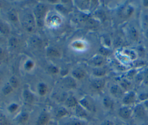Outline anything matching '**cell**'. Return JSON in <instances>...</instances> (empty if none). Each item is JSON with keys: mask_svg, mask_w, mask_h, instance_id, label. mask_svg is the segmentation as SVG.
<instances>
[{"mask_svg": "<svg viewBox=\"0 0 148 125\" xmlns=\"http://www.w3.org/2000/svg\"><path fill=\"white\" fill-rule=\"evenodd\" d=\"M80 103L82 105L83 107L85 108L87 110L91 111L93 109V107L91 104V103L86 99H83L80 101Z\"/></svg>", "mask_w": 148, "mask_h": 125, "instance_id": "13", "label": "cell"}, {"mask_svg": "<svg viewBox=\"0 0 148 125\" xmlns=\"http://www.w3.org/2000/svg\"><path fill=\"white\" fill-rule=\"evenodd\" d=\"M47 92V86L45 84L40 83L38 85V92L40 95H44Z\"/></svg>", "mask_w": 148, "mask_h": 125, "instance_id": "22", "label": "cell"}, {"mask_svg": "<svg viewBox=\"0 0 148 125\" xmlns=\"http://www.w3.org/2000/svg\"><path fill=\"white\" fill-rule=\"evenodd\" d=\"M47 54L49 56L51 57H59L60 54V52L54 48L50 47L47 50Z\"/></svg>", "mask_w": 148, "mask_h": 125, "instance_id": "16", "label": "cell"}, {"mask_svg": "<svg viewBox=\"0 0 148 125\" xmlns=\"http://www.w3.org/2000/svg\"><path fill=\"white\" fill-rule=\"evenodd\" d=\"M143 82L145 85H148V73H147L144 77V79H143Z\"/></svg>", "mask_w": 148, "mask_h": 125, "instance_id": "39", "label": "cell"}, {"mask_svg": "<svg viewBox=\"0 0 148 125\" xmlns=\"http://www.w3.org/2000/svg\"><path fill=\"white\" fill-rule=\"evenodd\" d=\"M136 100V94L133 92H130L125 94L122 99L123 103L125 105L133 104Z\"/></svg>", "mask_w": 148, "mask_h": 125, "instance_id": "3", "label": "cell"}, {"mask_svg": "<svg viewBox=\"0 0 148 125\" xmlns=\"http://www.w3.org/2000/svg\"><path fill=\"white\" fill-rule=\"evenodd\" d=\"M65 104L68 107H76L77 105V103L76 99L73 96H71L66 99L65 101Z\"/></svg>", "mask_w": 148, "mask_h": 125, "instance_id": "14", "label": "cell"}, {"mask_svg": "<svg viewBox=\"0 0 148 125\" xmlns=\"http://www.w3.org/2000/svg\"><path fill=\"white\" fill-rule=\"evenodd\" d=\"M120 118H121L123 119H128L132 114V111L131 109L127 107V106H124L121 107L119 109L118 112Z\"/></svg>", "mask_w": 148, "mask_h": 125, "instance_id": "4", "label": "cell"}, {"mask_svg": "<svg viewBox=\"0 0 148 125\" xmlns=\"http://www.w3.org/2000/svg\"><path fill=\"white\" fill-rule=\"evenodd\" d=\"M8 17L10 21L13 22L17 21V15L16 12L14 10H11L8 13Z\"/></svg>", "mask_w": 148, "mask_h": 125, "instance_id": "23", "label": "cell"}, {"mask_svg": "<svg viewBox=\"0 0 148 125\" xmlns=\"http://www.w3.org/2000/svg\"><path fill=\"white\" fill-rule=\"evenodd\" d=\"M48 70L52 74H56L58 72V69L54 66H50V67H49Z\"/></svg>", "mask_w": 148, "mask_h": 125, "instance_id": "32", "label": "cell"}, {"mask_svg": "<svg viewBox=\"0 0 148 125\" xmlns=\"http://www.w3.org/2000/svg\"><path fill=\"white\" fill-rule=\"evenodd\" d=\"M72 74V75L77 79H82L85 75L84 71L80 69H76L73 70Z\"/></svg>", "mask_w": 148, "mask_h": 125, "instance_id": "11", "label": "cell"}, {"mask_svg": "<svg viewBox=\"0 0 148 125\" xmlns=\"http://www.w3.org/2000/svg\"><path fill=\"white\" fill-rule=\"evenodd\" d=\"M110 92L112 96L116 98H119L123 94V91L120 86L113 85L110 88Z\"/></svg>", "mask_w": 148, "mask_h": 125, "instance_id": "6", "label": "cell"}, {"mask_svg": "<svg viewBox=\"0 0 148 125\" xmlns=\"http://www.w3.org/2000/svg\"><path fill=\"white\" fill-rule=\"evenodd\" d=\"M49 116L46 112H42L38 118L36 124V125H45L49 121Z\"/></svg>", "mask_w": 148, "mask_h": 125, "instance_id": "8", "label": "cell"}, {"mask_svg": "<svg viewBox=\"0 0 148 125\" xmlns=\"http://www.w3.org/2000/svg\"><path fill=\"white\" fill-rule=\"evenodd\" d=\"M99 51H100V52H101L102 54H103V55H108V54H109V51L107 49H105V48H101L100 50H99Z\"/></svg>", "mask_w": 148, "mask_h": 125, "instance_id": "38", "label": "cell"}, {"mask_svg": "<svg viewBox=\"0 0 148 125\" xmlns=\"http://www.w3.org/2000/svg\"><path fill=\"white\" fill-rule=\"evenodd\" d=\"M46 11V6L43 3L38 4L34 10V14L37 25L42 27L43 25L44 17Z\"/></svg>", "mask_w": 148, "mask_h": 125, "instance_id": "1", "label": "cell"}, {"mask_svg": "<svg viewBox=\"0 0 148 125\" xmlns=\"http://www.w3.org/2000/svg\"><path fill=\"white\" fill-rule=\"evenodd\" d=\"M105 80L103 79H95L91 82V85L96 90H101L105 86Z\"/></svg>", "mask_w": 148, "mask_h": 125, "instance_id": "7", "label": "cell"}, {"mask_svg": "<svg viewBox=\"0 0 148 125\" xmlns=\"http://www.w3.org/2000/svg\"><path fill=\"white\" fill-rule=\"evenodd\" d=\"M143 5L145 7H148V0H145L143 2Z\"/></svg>", "mask_w": 148, "mask_h": 125, "instance_id": "40", "label": "cell"}, {"mask_svg": "<svg viewBox=\"0 0 148 125\" xmlns=\"http://www.w3.org/2000/svg\"><path fill=\"white\" fill-rule=\"evenodd\" d=\"M0 32L2 34H8L9 32V28L8 26L3 22H0Z\"/></svg>", "mask_w": 148, "mask_h": 125, "instance_id": "18", "label": "cell"}, {"mask_svg": "<svg viewBox=\"0 0 148 125\" xmlns=\"http://www.w3.org/2000/svg\"><path fill=\"white\" fill-rule=\"evenodd\" d=\"M28 119V113L26 112H23L20 115L18 118V121L21 123H24L27 121Z\"/></svg>", "mask_w": 148, "mask_h": 125, "instance_id": "24", "label": "cell"}, {"mask_svg": "<svg viewBox=\"0 0 148 125\" xmlns=\"http://www.w3.org/2000/svg\"><path fill=\"white\" fill-rule=\"evenodd\" d=\"M76 113L77 114V116L80 117L87 116V113L86 111L84 109V108L82 106L79 105H77L76 106Z\"/></svg>", "mask_w": 148, "mask_h": 125, "instance_id": "15", "label": "cell"}, {"mask_svg": "<svg viewBox=\"0 0 148 125\" xmlns=\"http://www.w3.org/2000/svg\"><path fill=\"white\" fill-rule=\"evenodd\" d=\"M22 25L28 32H32L35 27V19L31 14H26L23 18Z\"/></svg>", "mask_w": 148, "mask_h": 125, "instance_id": "2", "label": "cell"}, {"mask_svg": "<svg viewBox=\"0 0 148 125\" xmlns=\"http://www.w3.org/2000/svg\"><path fill=\"white\" fill-rule=\"evenodd\" d=\"M13 90V88L10 85H5L2 89V92L5 95H7L11 93Z\"/></svg>", "mask_w": 148, "mask_h": 125, "instance_id": "26", "label": "cell"}, {"mask_svg": "<svg viewBox=\"0 0 148 125\" xmlns=\"http://www.w3.org/2000/svg\"><path fill=\"white\" fill-rule=\"evenodd\" d=\"M103 104L106 108H111L113 107V102L110 98L108 97H105L103 100Z\"/></svg>", "mask_w": 148, "mask_h": 125, "instance_id": "17", "label": "cell"}, {"mask_svg": "<svg viewBox=\"0 0 148 125\" xmlns=\"http://www.w3.org/2000/svg\"><path fill=\"white\" fill-rule=\"evenodd\" d=\"M3 56V50H2V48L0 47V59L2 58Z\"/></svg>", "mask_w": 148, "mask_h": 125, "instance_id": "42", "label": "cell"}, {"mask_svg": "<svg viewBox=\"0 0 148 125\" xmlns=\"http://www.w3.org/2000/svg\"><path fill=\"white\" fill-rule=\"evenodd\" d=\"M9 85L13 88H17L18 86V81L17 78L14 76L11 77L9 79Z\"/></svg>", "mask_w": 148, "mask_h": 125, "instance_id": "19", "label": "cell"}, {"mask_svg": "<svg viewBox=\"0 0 148 125\" xmlns=\"http://www.w3.org/2000/svg\"><path fill=\"white\" fill-rule=\"evenodd\" d=\"M31 42L32 46L35 47H39L41 45V40L37 37H33L31 39Z\"/></svg>", "mask_w": 148, "mask_h": 125, "instance_id": "25", "label": "cell"}, {"mask_svg": "<svg viewBox=\"0 0 148 125\" xmlns=\"http://www.w3.org/2000/svg\"><path fill=\"white\" fill-rule=\"evenodd\" d=\"M145 21L146 23L148 25V15H146L145 16Z\"/></svg>", "mask_w": 148, "mask_h": 125, "instance_id": "43", "label": "cell"}, {"mask_svg": "<svg viewBox=\"0 0 148 125\" xmlns=\"http://www.w3.org/2000/svg\"><path fill=\"white\" fill-rule=\"evenodd\" d=\"M34 66V63L31 60H28L25 64V67L27 70H30Z\"/></svg>", "mask_w": 148, "mask_h": 125, "instance_id": "33", "label": "cell"}, {"mask_svg": "<svg viewBox=\"0 0 148 125\" xmlns=\"http://www.w3.org/2000/svg\"><path fill=\"white\" fill-rule=\"evenodd\" d=\"M133 9H132V7H128L127 9H126V10H125V13H124V16H125V17H129V16H130V15L132 13V12H133Z\"/></svg>", "mask_w": 148, "mask_h": 125, "instance_id": "31", "label": "cell"}, {"mask_svg": "<svg viewBox=\"0 0 148 125\" xmlns=\"http://www.w3.org/2000/svg\"><path fill=\"white\" fill-rule=\"evenodd\" d=\"M146 37H147V38L148 39V30L147 31V32H146Z\"/></svg>", "mask_w": 148, "mask_h": 125, "instance_id": "44", "label": "cell"}, {"mask_svg": "<svg viewBox=\"0 0 148 125\" xmlns=\"http://www.w3.org/2000/svg\"><path fill=\"white\" fill-rule=\"evenodd\" d=\"M116 125H120V124H116Z\"/></svg>", "mask_w": 148, "mask_h": 125, "instance_id": "45", "label": "cell"}, {"mask_svg": "<svg viewBox=\"0 0 148 125\" xmlns=\"http://www.w3.org/2000/svg\"><path fill=\"white\" fill-rule=\"evenodd\" d=\"M18 108V105L16 104H12L9 107L8 109L10 112H13L16 111Z\"/></svg>", "mask_w": 148, "mask_h": 125, "instance_id": "29", "label": "cell"}, {"mask_svg": "<svg viewBox=\"0 0 148 125\" xmlns=\"http://www.w3.org/2000/svg\"><path fill=\"white\" fill-rule=\"evenodd\" d=\"M66 125H83V123L79 121H72L66 123Z\"/></svg>", "mask_w": 148, "mask_h": 125, "instance_id": "35", "label": "cell"}, {"mask_svg": "<svg viewBox=\"0 0 148 125\" xmlns=\"http://www.w3.org/2000/svg\"><path fill=\"white\" fill-rule=\"evenodd\" d=\"M139 99L141 101H145L148 99V93H142L139 96Z\"/></svg>", "mask_w": 148, "mask_h": 125, "instance_id": "34", "label": "cell"}, {"mask_svg": "<svg viewBox=\"0 0 148 125\" xmlns=\"http://www.w3.org/2000/svg\"><path fill=\"white\" fill-rule=\"evenodd\" d=\"M143 106L148 108V99L145 100V101H144V102H143Z\"/></svg>", "mask_w": 148, "mask_h": 125, "instance_id": "41", "label": "cell"}, {"mask_svg": "<svg viewBox=\"0 0 148 125\" xmlns=\"http://www.w3.org/2000/svg\"><path fill=\"white\" fill-rule=\"evenodd\" d=\"M68 113L67 111L64 108H59L56 112V115L57 118H61L64 116H65V115H66Z\"/></svg>", "mask_w": 148, "mask_h": 125, "instance_id": "20", "label": "cell"}, {"mask_svg": "<svg viewBox=\"0 0 148 125\" xmlns=\"http://www.w3.org/2000/svg\"><path fill=\"white\" fill-rule=\"evenodd\" d=\"M101 125H114V123L113 122L109 120H105L104 122H103Z\"/></svg>", "mask_w": 148, "mask_h": 125, "instance_id": "37", "label": "cell"}, {"mask_svg": "<svg viewBox=\"0 0 148 125\" xmlns=\"http://www.w3.org/2000/svg\"><path fill=\"white\" fill-rule=\"evenodd\" d=\"M23 98L27 103H32L34 100L33 94L28 90H25L23 92Z\"/></svg>", "mask_w": 148, "mask_h": 125, "instance_id": "9", "label": "cell"}, {"mask_svg": "<svg viewBox=\"0 0 148 125\" xmlns=\"http://www.w3.org/2000/svg\"><path fill=\"white\" fill-rule=\"evenodd\" d=\"M91 62L93 63V65L97 66H99L101 65H102L103 62H104V59L103 58L102 56L100 55H97L96 56H95L91 60Z\"/></svg>", "mask_w": 148, "mask_h": 125, "instance_id": "12", "label": "cell"}, {"mask_svg": "<svg viewBox=\"0 0 148 125\" xmlns=\"http://www.w3.org/2000/svg\"><path fill=\"white\" fill-rule=\"evenodd\" d=\"M106 73V71L104 69L101 68H97L93 70V74L97 77H102Z\"/></svg>", "mask_w": 148, "mask_h": 125, "instance_id": "21", "label": "cell"}, {"mask_svg": "<svg viewBox=\"0 0 148 125\" xmlns=\"http://www.w3.org/2000/svg\"><path fill=\"white\" fill-rule=\"evenodd\" d=\"M120 85H121L120 86H121V88H124V89H127L130 88V83L128 81H127V80H123V81H121Z\"/></svg>", "mask_w": 148, "mask_h": 125, "instance_id": "28", "label": "cell"}, {"mask_svg": "<svg viewBox=\"0 0 148 125\" xmlns=\"http://www.w3.org/2000/svg\"><path fill=\"white\" fill-rule=\"evenodd\" d=\"M64 84L65 86L69 88H73L76 86L75 80L70 77H68L64 79Z\"/></svg>", "mask_w": 148, "mask_h": 125, "instance_id": "10", "label": "cell"}, {"mask_svg": "<svg viewBox=\"0 0 148 125\" xmlns=\"http://www.w3.org/2000/svg\"><path fill=\"white\" fill-rule=\"evenodd\" d=\"M130 35H131V37L133 39V40H136L138 37V32L136 31V30L132 28L131 30H130Z\"/></svg>", "mask_w": 148, "mask_h": 125, "instance_id": "27", "label": "cell"}, {"mask_svg": "<svg viewBox=\"0 0 148 125\" xmlns=\"http://www.w3.org/2000/svg\"><path fill=\"white\" fill-rule=\"evenodd\" d=\"M134 112L136 116L139 118H143L146 115L145 107L142 104L136 105L134 109Z\"/></svg>", "mask_w": 148, "mask_h": 125, "instance_id": "5", "label": "cell"}, {"mask_svg": "<svg viewBox=\"0 0 148 125\" xmlns=\"http://www.w3.org/2000/svg\"><path fill=\"white\" fill-rule=\"evenodd\" d=\"M8 120L3 115H1L0 116V125H8Z\"/></svg>", "mask_w": 148, "mask_h": 125, "instance_id": "30", "label": "cell"}, {"mask_svg": "<svg viewBox=\"0 0 148 125\" xmlns=\"http://www.w3.org/2000/svg\"><path fill=\"white\" fill-rule=\"evenodd\" d=\"M10 44L12 46H16L17 44V40L15 38H12L10 40Z\"/></svg>", "mask_w": 148, "mask_h": 125, "instance_id": "36", "label": "cell"}]
</instances>
